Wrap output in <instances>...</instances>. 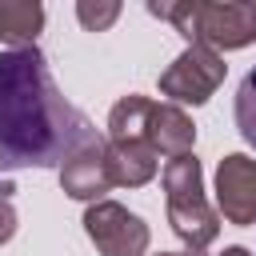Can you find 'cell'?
I'll return each mask as SVG.
<instances>
[{"label":"cell","mask_w":256,"mask_h":256,"mask_svg":"<svg viewBox=\"0 0 256 256\" xmlns=\"http://www.w3.org/2000/svg\"><path fill=\"white\" fill-rule=\"evenodd\" d=\"M92 140V124L64 100L44 56H0V168H56Z\"/></svg>","instance_id":"1"},{"label":"cell","mask_w":256,"mask_h":256,"mask_svg":"<svg viewBox=\"0 0 256 256\" xmlns=\"http://www.w3.org/2000/svg\"><path fill=\"white\" fill-rule=\"evenodd\" d=\"M236 128L244 136V144L256 152V68L240 80L236 88Z\"/></svg>","instance_id":"2"}]
</instances>
